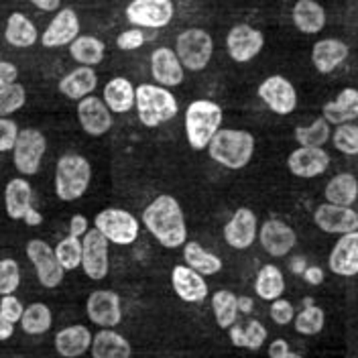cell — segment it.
Here are the masks:
<instances>
[{
    "mask_svg": "<svg viewBox=\"0 0 358 358\" xmlns=\"http://www.w3.org/2000/svg\"><path fill=\"white\" fill-rule=\"evenodd\" d=\"M145 228L165 248H181L187 243V224L179 201L173 196L161 194L143 212Z\"/></svg>",
    "mask_w": 358,
    "mask_h": 358,
    "instance_id": "1",
    "label": "cell"
},
{
    "mask_svg": "<svg viewBox=\"0 0 358 358\" xmlns=\"http://www.w3.org/2000/svg\"><path fill=\"white\" fill-rule=\"evenodd\" d=\"M208 155L230 171L245 169L255 155V136L241 129H220L208 145Z\"/></svg>",
    "mask_w": 358,
    "mask_h": 358,
    "instance_id": "2",
    "label": "cell"
},
{
    "mask_svg": "<svg viewBox=\"0 0 358 358\" xmlns=\"http://www.w3.org/2000/svg\"><path fill=\"white\" fill-rule=\"evenodd\" d=\"M224 112L212 100H196L185 108V136L194 151H203L220 131Z\"/></svg>",
    "mask_w": 358,
    "mask_h": 358,
    "instance_id": "3",
    "label": "cell"
},
{
    "mask_svg": "<svg viewBox=\"0 0 358 358\" xmlns=\"http://www.w3.org/2000/svg\"><path fill=\"white\" fill-rule=\"evenodd\" d=\"M134 108L138 114V120L149 127L157 129L163 122H169L176 118L179 112L176 96L163 86H153V84H141L136 86V102Z\"/></svg>",
    "mask_w": 358,
    "mask_h": 358,
    "instance_id": "4",
    "label": "cell"
},
{
    "mask_svg": "<svg viewBox=\"0 0 358 358\" xmlns=\"http://www.w3.org/2000/svg\"><path fill=\"white\" fill-rule=\"evenodd\" d=\"M92 165L84 155L66 153L55 165V196L62 201L80 200L90 187Z\"/></svg>",
    "mask_w": 358,
    "mask_h": 358,
    "instance_id": "5",
    "label": "cell"
},
{
    "mask_svg": "<svg viewBox=\"0 0 358 358\" xmlns=\"http://www.w3.org/2000/svg\"><path fill=\"white\" fill-rule=\"evenodd\" d=\"M94 228L102 232V236L118 246H131L138 238L141 224L129 210L122 208H106L96 214Z\"/></svg>",
    "mask_w": 358,
    "mask_h": 358,
    "instance_id": "6",
    "label": "cell"
},
{
    "mask_svg": "<svg viewBox=\"0 0 358 358\" xmlns=\"http://www.w3.org/2000/svg\"><path fill=\"white\" fill-rule=\"evenodd\" d=\"M176 53H178L183 69L201 71V69L208 67L210 59H212L214 41H212V37H210L208 31L198 29V27H192V29H185L183 33L178 35Z\"/></svg>",
    "mask_w": 358,
    "mask_h": 358,
    "instance_id": "7",
    "label": "cell"
},
{
    "mask_svg": "<svg viewBox=\"0 0 358 358\" xmlns=\"http://www.w3.org/2000/svg\"><path fill=\"white\" fill-rule=\"evenodd\" d=\"M27 259L31 261V265L35 267L37 279L43 285L45 289H55L62 285L66 268L59 265L57 257H55V248L45 243L41 238H33L27 243Z\"/></svg>",
    "mask_w": 358,
    "mask_h": 358,
    "instance_id": "8",
    "label": "cell"
},
{
    "mask_svg": "<svg viewBox=\"0 0 358 358\" xmlns=\"http://www.w3.org/2000/svg\"><path fill=\"white\" fill-rule=\"evenodd\" d=\"M45 151H47V138L37 129H21L17 136V145L13 149V161L17 171L29 178L35 176L41 169Z\"/></svg>",
    "mask_w": 358,
    "mask_h": 358,
    "instance_id": "9",
    "label": "cell"
},
{
    "mask_svg": "<svg viewBox=\"0 0 358 358\" xmlns=\"http://www.w3.org/2000/svg\"><path fill=\"white\" fill-rule=\"evenodd\" d=\"M82 245H84L82 271L86 273V277L92 281L106 279L110 271V255H108L110 243L102 236V232L94 228V230H88V234L82 238Z\"/></svg>",
    "mask_w": 358,
    "mask_h": 358,
    "instance_id": "10",
    "label": "cell"
},
{
    "mask_svg": "<svg viewBox=\"0 0 358 358\" xmlns=\"http://www.w3.org/2000/svg\"><path fill=\"white\" fill-rule=\"evenodd\" d=\"M86 313L92 324L104 328H116L122 322V303L120 295L112 289L92 291L86 299Z\"/></svg>",
    "mask_w": 358,
    "mask_h": 358,
    "instance_id": "11",
    "label": "cell"
},
{
    "mask_svg": "<svg viewBox=\"0 0 358 358\" xmlns=\"http://www.w3.org/2000/svg\"><path fill=\"white\" fill-rule=\"evenodd\" d=\"M265 47V35L250 27V24H236L226 35V49L232 62L246 64L255 59Z\"/></svg>",
    "mask_w": 358,
    "mask_h": 358,
    "instance_id": "12",
    "label": "cell"
},
{
    "mask_svg": "<svg viewBox=\"0 0 358 358\" xmlns=\"http://www.w3.org/2000/svg\"><path fill=\"white\" fill-rule=\"evenodd\" d=\"M173 2L171 0H133L127 6V19L134 27L163 29L173 19Z\"/></svg>",
    "mask_w": 358,
    "mask_h": 358,
    "instance_id": "13",
    "label": "cell"
},
{
    "mask_svg": "<svg viewBox=\"0 0 358 358\" xmlns=\"http://www.w3.org/2000/svg\"><path fill=\"white\" fill-rule=\"evenodd\" d=\"M313 224L326 234H350L358 230V214L352 208L334 206V203H320L313 212Z\"/></svg>",
    "mask_w": 358,
    "mask_h": 358,
    "instance_id": "14",
    "label": "cell"
},
{
    "mask_svg": "<svg viewBox=\"0 0 358 358\" xmlns=\"http://www.w3.org/2000/svg\"><path fill=\"white\" fill-rule=\"evenodd\" d=\"M259 98L267 104L268 110L279 116H287L297 108V92L287 78L271 76L259 86Z\"/></svg>",
    "mask_w": 358,
    "mask_h": 358,
    "instance_id": "15",
    "label": "cell"
},
{
    "mask_svg": "<svg viewBox=\"0 0 358 358\" xmlns=\"http://www.w3.org/2000/svg\"><path fill=\"white\" fill-rule=\"evenodd\" d=\"M259 243L265 248V252L281 259L287 257L291 250L297 245V232L291 228L289 224L277 218H271L259 226Z\"/></svg>",
    "mask_w": 358,
    "mask_h": 358,
    "instance_id": "16",
    "label": "cell"
},
{
    "mask_svg": "<svg viewBox=\"0 0 358 358\" xmlns=\"http://www.w3.org/2000/svg\"><path fill=\"white\" fill-rule=\"evenodd\" d=\"M259 238L257 214L250 208H238L224 226V241L234 250H246Z\"/></svg>",
    "mask_w": 358,
    "mask_h": 358,
    "instance_id": "17",
    "label": "cell"
},
{
    "mask_svg": "<svg viewBox=\"0 0 358 358\" xmlns=\"http://www.w3.org/2000/svg\"><path fill=\"white\" fill-rule=\"evenodd\" d=\"M80 37V17L73 8H59L53 21L47 24L41 35V43L47 49L71 45Z\"/></svg>",
    "mask_w": 358,
    "mask_h": 358,
    "instance_id": "18",
    "label": "cell"
},
{
    "mask_svg": "<svg viewBox=\"0 0 358 358\" xmlns=\"http://www.w3.org/2000/svg\"><path fill=\"white\" fill-rule=\"evenodd\" d=\"M78 120L90 136H104L112 129V112L98 96H88L78 102Z\"/></svg>",
    "mask_w": 358,
    "mask_h": 358,
    "instance_id": "19",
    "label": "cell"
},
{
    "mask_svg": "<svg viewBox=\"0 0 358 358\" xmlns=\"http://www.w3.org/2000/svg\"><path fill=\"white\" fill-rule=\"evenodd\" d=\"M287 167L295 178L313 179L320 178L330 167V155L324 149H312V147H297L287 157Z\"/></svg>",
    "mask_w": 358,
    "mask_h": 358,
    "instance_id": "20",
    "label": "cell"
},
{
    "mask_svg": "<svg viewBox=\"0 0 358 358\" xmlns=\"http://www.w3.org/2000/svg\"><path fill=\"white\" fill-rule=\"evenodd\" d=\"M328 267L338 277H357L358 275V230L342 234L330 250Z\"/></svg>",
    "mask_w": 358,
    "mask_h": 358,
    "instance_id": "21",
    "label": "cell"
},
{
    "mask_svg": "<svg viewBox=\"0 0 358 358\" xmlns=\"http://www.w3.org/2000/svg\"><path fill=\"white\" fill-rule=\"evenodd\" d=\"M151 76L163 88H176L183 82V66L176 49L159 47L151 53Z\"/></svg>",
    "mask_w": 358,
    "mask_h": 358,
    "instance_id": "22",
    "label": "cell"
},
{
    "mask_svg": "<svg viewBox=\"0 0 358 358\" xmlns=\"http://www.w3.org/2000/svg\"><path fill=\"white\" fill-rule=\"evenodd\" d=\"M171 285L178 297L185 303H201L208 297V283L203 281V275L189 268L187 265H176L171 271Z\"/></svg>",
    "mask_w": 358,
    "mask_h": 358,
    "instance_id": "23",
    "label": "cell"
},
{
    "mask_svg": "<svg viewBox=\"0 0 358 358\" xmlns=\"http://www.w3.org/2000/svg\"><path fill=\"white\" fill-rule=\"evenodd\" d=\"M92 340H94V334L86 326L73 324L59 330L55 334L53 344H55V352L62 358H80L92 348Z\"/></svg>",
    "mask_w": 358,
    "mask_h": 358,
    "instance_id": "24",
    "label": "cell"
},
{
    "mask_svg": "<svg viewBox=\"0 0 358 358\" xmlns=\"http://www.w3.org/2000/svg\"><path fill=\"white\" fill-rule=\"evenodd\" d=\"M33 208V187L24 178L10 179L4 187V210L10 220H22Z\"/></svg>",
    "mask_w": 358,
    "mask_h": 358,
    "instance_id": "25",
    "label": "cell"
},
{
    "mask_svg": "<svg viewBox=\"0 0 358 358\" xmlns=\"http://www.w3.org/2000/svg\"><path fill=\"white\" fill-rule=\"evenodd\" d=\"M96 86H98V76H96L94 67L80 66L76 67V69H71L69 73H66L59 80V86L57 88H59V92L66 98L80 102V100L92 96V92L96 90Z\"/></svg>",
    "mask_w": 358,
    "mask_h": 358,
    "instance_id": "26",
    "label": "cell"
},
{
    "mask_svg": "<svg viewBox=\"0 0 358 358\" xmlns=\"http://www.w3.org/2000/svg\"><path fill=\"white\" fill-rule=\"evenodd\" d=\"M322 116L334 124H348V122H355L358 118V90L357 88H344L336 100L332 102H326L324 108H322Z\"/></svg>",
    "mask_w": 358,
    "mask_h": 358,
    "instance_id": "27",
    "label": "cell"
},
{
    "mask_svg": "<svg viewBox=\"0 0 358 358\" xmlns=\"http://www.w3.org/2000/svg\"><path fill=\"white\" fill-rule=\"evenodd\" d=\"M348 45L340 39H322L313 45L312 62L320 73H332L336 67L348 59Z\"/></svg>",
    "mask_w": 358,
    "mask_h": 358,
    "instance_id": "28",
    "label": "cell"
},
{
    "mask_svg": "<svg viewBox=\"0 0 358 358\" xmlns=\"http://www.w3.org/2000/svg\"><path fill=\"white\" fill-rule=\"evenodd\" d=\"M90 352L92 358H131L133 346L122 334L114 332L110 328H104L98 334H94Z\"/></svg>",
    "mask_w": 358,
    "mask_h": 358,
    "instance_id": "29",
    "label": "cell"
},
{
    "mask_svg": "<svg viewBox=\"0 0 358 358\" xmlns=\"http://www.w3.org/2000/svg\"><path fill=\"white\" fill-rule=\"evenodd\" d=\"M102 100L110 108L112 114H127L134 108L136 102V88L127 78H112L104 86Z\"/></svg>",
    "mask_w": 358,
    "mask_h": 358,
    "instance_id": "30",
    "label": "cell"
},
{
    "mask_svg": "<svg viewBox=\"0 0 358 358\" xmlns=\"http://www.w3.org/2000/svg\"><path fill=\"white\" fill-rule=\"evenodd\" d=\"M293 24L306 35H315L326 27V10L315 0H297L291 10Z\"/></svg>",
    "mask_w": 358,
    "mask_h": 358,
    "instance_id": "31",
    "label": "cell"
},
{
    "mask_svg": "<svg viewBox=\"0 0 358 358\" xmlns=\"http://www.w3.org/2000/svg\"><path fill=\"white\" fill-rule=\"evenodd\" d=\"M4 39H6V43L17 47V49H29L37 43L39 33H37V27L33 24L29 17H24L22 13H13L6 19Z\"/></svg>",
    "mask_w": 358,
    "mask_h": 358,
    "instance_id": "32",
    "label": "cell"
},
{
    "mask_svg": "<svg viewBox=\"0 0 358 358\" xmlns=\"http://www.w3.org/2000/svg\"><path fill=\"white\" fill-rule=\"evenodd\" d=\"M267 328L259 320H248L246 324H234L228 330V338L236 348H246V350H261L267 342Z\"/></svg>",
    "mask_w": 358,
    "mask_h": 358,
    "instance_id": "33",
    "label": "cell"
},
{
    "mask_svg": "<svg viewBox=\"0 0 358 358\" xmlns=\"http://www.w3.org/2000/svg\"><path fill=\"white\" fill-rule=\"evenodd\" d=\"M324 196H326L328 203L344 206V208H352V203H357L358 201L357 176H352V173H348V171L334 176V178L326 183Z\"/></svg>",
    "mask_w": 358,
    "mask_h": 358,
    "instance_id": "34",
    "label": "cell"
},
{
    "mask_svg": "<svg viewBox=\"0 0 358 358\" xmlns=\"http://www.w3.org/2000/svg\"><path fill=\"white\" fill-rule=\"evenodd\" d=\"M183 261H185L187 267L198 271L203 277L216 275V273L222 271V259L216 257V255H212V252H208V250H206L200 243H196V241H187V243L183 245Z\"/></svg>",
    "mask_w": 358,
    "mask_h": 358,
    "instance_id": "35",
    "label": "cell"
},
{
    "mask_svg": "<svg viewBox=\"0 0 358 358\" xmlns=\"http://www.w3.org/2000/svg\"><path fill=\"white\" fill-rule=\"evenodd\" d=\"M255 293L263 301H275L285 293V277L277 265H263L255 279Z\"/></svg>",
    "mask_w": 358,
    "mask_h": 358,
    "instance_id": "36",
    "label": "cell"
},
{
    "mask_svg": "<svg viewBox=\"0 0 358 358\" xmlns=\"http://www.w3.org/2000/svg\"><path fill=\"white\" fill-rule=\"evenodd\" d=\"M69 53L80 66L94 67L102 64L104 53H106V45H104V41H100L98 37L80 35L73 43L69 45Z\"/></svg>",
    "mask_w": 358,
    "mask_h": 358,
    "instance_id": "37",
    "label": "cell"
},
{
    "mask_svg": "<svg viewBox=\"0 0 358 358\" xmlns=\"http://www.w3.org/2000/svg\"><path fill=\"white\" fill-rule=\"evenodd\" d=\"M212 312L216 317L218 328L230 330L238 322V295L232 291L220 289L212 295Z\"/></svg>",
    "mask_w": 358,
    "mask_h": 358,
    "instance_id": "38",
    "label": "cell"
},
{
    "mask_svg": "<svg viewBox=\"0 0 358 358\" xmlns=\"http://www.w3.org/2000/svg\"><path fill=\"white\" fill-rule=\"evenodd\" d=\"M53 326V312L49 310L47 303H31L24 308L21 320V328L24 334L29 336H41L47 334Z\"/></svg>",
    "mask_w": 358,
    "mask_h": 358,
    "instance_id": "39",
    "label": "cell"
},
{
    "mask_svg": "<svg viewBox=\"0 0 358 358\" xmlns=\"http://www.w3.org/2000/svg\"><path fill=\"white\" fill-rule=\"evenodd\" d=\"M295 141L299 147H312V149H324V145L332 138L330 122L322 116L315 118L310 127H297L295 129Z\"/></svg>",
    "mask_w": 358,
    "mask_h": 358,
    "instance_id": "40",
    "label": "cell"
},
{
    "mask_svg": "<svg viewBox=\"0 0 358 358\" xmlns=\"http://www.w3.org/2000/svg\"><path fill=\"white\" fill-rule=\"evenodd\" d=\"M324 326H326V312L315 303L310 308H303L299 313H295V320H293L295 332L301 336L320 334L324 330Z\"/></svg>",
    "mask_w": 358,
    "mask_h": 358,
    "instance_id": "41",
    "label": "cell"
},
{
    "mask_svg": "<svg viewBox=\"0 0 358 358\" xmlns=\"http://www.w3.org/2000/svg\"><path fill=\"white\" fill-rule=\"evenodd\" d=\"M82 255H84L82 238H76L69 234L55 246V257L66 271H76L78 267H82Z\"/></svg>",
    "mask_w": 358,
    "mask_h": 358,
    "instance_id": "42",
    "label": "cell"
},
{
    "mask_svg": "<svg viewBox=\"0 0 358 358\" xmlns=\"http://www.w3.org/2000/svg\"><path fill=\"white\" fill-rule=\"evenodd\" d=\"M332 145L336 147V151H340L342 155L357 157L358 155V124H355V122H348V124H340V127H336V131L332 133Z\"/></svg>",
    "mask_w": 358,
    "mask_h": 358,
    "instance_id": "43",
    "label": "cell"
},
{
    "mask_svg": "<svg viewBox=\"0 0 358 358\" xmlns=\"http://www.w3.org/2000/svg\"><path fill=\"white\" fill-rule=\"evenodd\" d=\"M24 102H27V90L19 82L0 88V118H6L17 110H21Z\"/></svg>",
    "mask_w": 358,
    "mask_h": 358,
    "instance_id": "44",
    "label": "cell"
},
{
    "mask_svg": "<svg viewBox=\"0 0 358 358\" xmlns=\"http://www.w3.org/2000/svg\"><path fill=\"white\" fill-rule=\"evenodd\" d=\"M21 285V267L15 259L0 261V297L13 295Z\"/></svg>",
    "mask_w": 358,
    "mask_h": 358,
    "instance_id": "45",
    "label": "cell"
},
{
    "mask_svg": "<svg viewBox=\"0 0 358 358\" xmlns=\"http://www.w3.org/2000/svg\"><path fill=\"white\" fill-rule=\"evenodd\" d=\"M268 315H271V320H273L277 326H287V324H293V320H295V308H293L291 301L279 297V299L271 301Z\"/></svg>",
    "mask_w": 358,
    "mask_h": 358,
    "instance_id": "46",
    "label": "cell"
},
{
    "mask_svg": "<svg viewBox=\"0 0 358 358\" xmlns=\"http://www.w3.org/2000/svg\"><path fill=\"white\" fill-rule=\"evenodd\" d=\"M22 313H24V306L15 293L0 297V315L2 317H6L13 324H19L22 320Z\"/></svg>",
    "mask_w": 358,
    "mask_h": 358,
    "instance_id": "47",
    "label": "cell"
},
{
    "mask_svg": "<svg viewBox=\"0 0 358 358\" xmlns=\"http://www.w3.org/2000/svg\"><path fill=\"white\" fill-rule=\"evenodd\" d=\"M19 127L15 120L10 118H0V153L13 151L17 145V136H19Z\"/></svg>",
    "mask_w": 358,
    "mask_h": 358,
    "instance_id": "48",
    "label": "cell"
},
{
    "mask_svg": "<svg viewBox=\"0 0 358 358\" xmlns=\"http://www.w3.org/2000/svg\"><path fill=\"white\" fill-rule=\"evenodd\" d=\"M145 45V33L141 29H129V31H122L118 37H116V47L122 49V51H134L138 47Z\"/></svg>",
    "mask_w": 358,
    "mask_h": 358,
    "instance_id": "49",
    "label": "cell"
},
{
    "mask_svg": "<svg viewBox=\"0 0 358 358\" xmlns=\"http://www.w3.org/2000/svg\"><path fill=\"white\" fill-rule=\"evenodd\" d=\"M17 78H19V69H17V66L10 64V62L0 59V88L10 86V84H17Z\"/></svg>",
    "mask_w": 358,
    "mask_h": 358,
    "instance_id": "50",
    "label": "cell"
},
{
    "mask_svg": "<svg viewBox=\"0 0 358 358\" xmlns=\"http://www.w3.org/2000/svg\"><path fill=\"white\" fill-rule=\"evenodd\" d=\"M90 222L86 216L82 214H73L71 220H69V236H76V238H84L88 234Z\"/></svg>",
    "mask_w": 358,
    "mask_h": 358,
    "instance_id": "51",
    "label": "cell"
},
{
    "mask_svg": "<svg viewBox=\"0 0 358 358\" xmlns=\"http://www.w3.org/2000/svg\"><path fill=\"white\" fill-rule=\"evenodd\" d=\"M301 277H303V281H306L308 285L317 287V285H322V283H324V277H326V273H324V268L317 267V265H308L306 273H303Z\"/></svg>",
    "mask_w": 358,
    "mask_h": 358,
    "instance_id": "52",
    "label": "cell"
},
{
    "mask_svg": "<svg viewBox=\"0 0 358 358\" xmlns=\"http://www.w3.org/2000/svg\"><path fill=\"white\" fill-rule=\"evenodd\" d=\"M289 350L291 348L289 344H287V340L277 338V340H273V342L268 344V358H283Z\"/></svg>",
    "mask_w": 358,
    "mask_h": 358,
    "instance_id": "53",
    "label": "cell"
},
{
    "mask_svg": "<svg viewBox=\"0 0 358 358\" xmlns=\"http://www.w3.org/2000/svg\"><path fill=\"white\" fill-rule=\"evenodd\" d=\"M33 6H37L39 10L43 13H53V10H59V4L62 0H29Z\"/></svg>",
    "mask_w": 358,
    "mask_h": 358,
    "instance_id": "54",
    "label": "cell"
},
{
    "mask_svg": "<svg viewBox=\"0 0 358 358\" xmlns=\"http://www.w3.org/2000/svg\"><path fill=\"white\" fill-rule=\"evenodd\" d=\"M13 334H15V324L0 315V342H4V340L13 338Z\"/></svg>",
    "mask_w": 358,
    "mask_h": 358,
    "instance_id": "55",
    "label": "cell"
},
{
    "mask_svg": "<svg viewBox=\"0 0 358 358\" xmlns=\"http://www.w3.org/2000/svg\"><path fill=\"white\" fill-rule=\"evenodd\" d=\"M22 220H24L27 226H41V224H43V216H41V212H37L35 208H31Z\"/></svg>",
    "mask_w": 358,
    "mask_h": 358,
    "instance_id": "56",
    "label": "cell"
},
{
    "mask_svg": "<svg viewBox=\"0 0 358 358\" xmlns=\"http://www.w3.org/2000/svg\"><path fill=\"white\" fill-rule=\"evenodd\" d=\"M306 268H308V261H306L303 257H293V259H291V271H293L295 275H303Z\"/></svg>",
    "mask_w": 358,
    "mask_h": 358,
    "instance_id": "57",
    "label": "cell"
},
{
    "mask_svg": "<svg viewBox=\"0 0 358 358\" xmlns=\"http://www.w3.org/2000/svg\"><path fill=\"white\" fill-rule=\"evenodd\" d=\"M252 308H255V301H252L250 297H246V295H241V297H238V312L250 313L252 312Z\"/></svg>",
    "mask_w": 358,
    "mask_h": 358,
    "instance_id": "58",
    "label": "cell"
},
{
    "mask_svg": "<svg viewBox=\"0 0 358 358\" xmlns=\"http://www.w3.org/2000/svg\"><path fill=\"white\" fill-rule=\"evenodd\" d=\"M283 358H303V357H301V355H297V352H291L289 350V352H287Z\"/></svg>",
    "mask_w": 358,
    "mask_h": 358,
    "instance_id": "59",
    "label": "cell"
},
{
    "mask_svg": "<svg viewBox=\"0 0 358 358\" xmlns=\"http://www.w3.org/2000/svg\"><path fill=\"white\" fill-rule=\"evenodd\" d=\"M357 214H358V208H357Z\"/></svg>",
    "mask_w": 358,
    "mask_h": 358,
    "instance_id": "60",
    "label": "cell"
}]
</instances>
